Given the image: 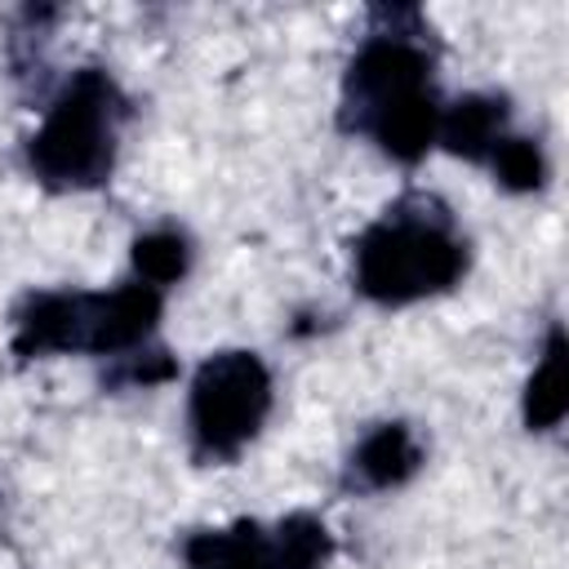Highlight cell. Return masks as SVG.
Here are the masks:
<instances>
[{
	"mask_svg": "<svg viewBox=\"0 0 569 569\" xmlns=\"http://www.w3.org/2000/svg\"><path fill=\"white\" fill-rule=\"evenodd\" d=\"M489 160H493V173L502 178V187H511V191H533L547 178L542 151L529 138H498Z\"/></svg>",
	"mask_w": 569,
	"mask_h": 569,
	"instance_id": "cell-12",
	"label": "cell"
},
{
	"mask_svg": "<svg viewBox=\"0 0 569 569\" xmlns=\"http://www.w3.org/2000/svg\"><path fill=\"white\" fill-rule=\"evenodd\" d=\"M436 129H440L436 93L409 98V102H400V107L382 111V116L369 124V133H373V138L382 142V151H391L396 160H418V156L431 147Z\"/></svg>",
	"mask_w": 569,
	"mask_h": 569,
	"instance_id": "cell-9",
	"label": "cell"
},
{
	"mask_svg": "<svg viewBox=\"0 0 569 569\" xmlns=\"http://www.w3.org/2000/svg\"><path fill=\"white\" fill-rule=\"evenodd\" d=\"M329 551H333V542L320 520L289 516V520H280V529L271 538V569H320L329 560Z\"/></svg>",
	"mask_w": 569,
	"mask_h": 569,
	"instance_id": "cell-11",
	"label": "cell"
},
{
	"mask_svg": "<svg viewBox=\"0 0 569 569\" xmlns=\"http://www.w3.org/2000/svg\"><path fill=\"white\" fill-rule=\"evenodd\" d=\"M462 244L422 218H387L365 231L356 249V284L373 302H413L449 289L462 276Z\"/></svg>",
	"mask_w": 569,
	"mask_h": 569,
	"instance_id": "cell-3",
	"label": "cell"
},
{
	"mask_svg": "<svg viewBox=\"0 0 569 569\" xmlns=\"http://www.w3.org/2000/svg\"><path fill=\"white\" fill-rule=\"evenodd\" d=\"M187 565L191 569H271V538L240 520L236 529H204V533H191L187 547H182Z\"/></svg>",
	"mask_w": 569,
	"mask_h": 569,
	"instance_id": "cell-7",
	"label": "cell"
},
{
	"mask_svg": "<svg viewBox=\"0 0 569 569\" xmlns=\"http://www.w3.org/2000/svg\"><path fill=\"white\" fill-rule=\"evenodd\" d=\"M569 409V378H565V333L556 329L547 338V351H542V365L533 369L529 387H525V422L529 431H547L565 418Z\"/></svg>",
	"mask_w": 569,
	"mask_h": 569,
	"instance_id": "cell-10",
	"label": "cell"
},
{
	"mask_svg": "<svg viewBox=\"0 0 569 569\" xmlns=\"http://www.w3.org/2000/svg\"><path fill=\"white\" fill-rule=\"evenodd\" d=\"M271 378L253 351H222L200 365L191 382L196 445L213 458H231L267 418Z\"/></svg>",
	"mask_w": 569,
	"mask_h": 569,
	"instance_id": "cell-4",
	"label": "cell"
},
{
	"mask_svg": "<svg viewBox=\"0 0 569 569\" xmlns=\"http://www.w3.org/2000/svg\"><path fill=\"white\" fill-rule=\"evenodd\" d=\"M422 462V449L418 440L409 436V427L400 422H387L378 427L373 436H365V445L356 449L351 458V471L360 476V485L369 489H391V485H405Z\"/></svg>",
	"mask_w": 569,
	"mask_h": 569,
	"instance_id": "cell-6",
	"label": "cell"
},
{
	"mask_svg": "<svg viewBox=\"0 0 569 569\" xmlns=\"http://www.w3.org/2000/svg\"><path fill=\"white\" fill-rule=\"evenodd\" d=\"M431 93V58L409 36H373L347 71V124L369 129L382 111Z\"/></svg>",
	"mask_w": 569,
	"mask_h": 569,
	"instance_id": "cell-5",
	"label": "cell"
},
{
	"mask_svg": "<svg viewBox=\"0 0 569 569\" xmlns=\"http://www.w3.org/2000/svg\"><path fill=\"white\" fill-rule=\"evenodd\" d=\"M133 267L151 280V284H169L187 271V240L173 231H151L133 244Z\"/></svg>",
	"mask_w": 569,
	"mask_h": 569,
	"instance_id": "cell-13",
	"label": "cell"
},
{
	"mask_svg": "<svg viewBox=\"0 0 569 569\" xmlns=\"http://www.w3.org/2000/svg\"><path fill=\"white\" fill-rule=\"evenodd\" d=\"M502 102L498 98H485V93H471L462 102H453L449 111H440V129L436 138L453 151V156H467V160H485L493 151V142L502 138Z\"/></svg>",
	"mask_w": 569,
	"mask_h": 569,
	"instance_id": "cell-8",
	"label": "cell"
},
{
	"mask_svg": "<svg viewBox=\"0 0 569 569\" xmlns=\"http://www.w3.org/2000/svg\"><path fill=\"white\" fill-rule=\"evenodd\" d=\"M156 320L160 293L151 284H124L116 293H40L18 316L13 351H124L142 342Z\"/></svg>",
	"mask_w": 569,
	"mask_h": 569,
	"instance_id": "cell-1",
	"label": "cell"
},
{
	"mask_svg": "<svg viewBox=\"0 0 569 569\" xmlns=\"http://www.w3.org/2000/svg\"><path fill=\"white\" fill-rule=\"evenodd\" d=\"M173 373V360L164 356V351H151V356H142V360H133L129 369H120V382H164Z\"/></svg>",
	"mask_w": 569,
	"mask_h": 569,
	"instance_id": "cell-14",
	"label": "cell"
},
{
	"mask_svg": "<svg viewBox=\"0 0 569 569\" xmlns=\"http://www.w3.org/2000/svg\"><path fill=\"white\" fill-rule=\"evenodd\" d=\"M124 116V102L116 84L102 71H80L53 111L44 116L40 133L27 147L31 169L49 187H93L111 173L116 151V124Z\"/></svg>",
	"mask_w": 569,
	"mask_h": 569,
	"instance_id": "cell-2",
	"label": "cell"
}]
</instances>
